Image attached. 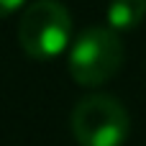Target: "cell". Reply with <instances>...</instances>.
Listing matches in <instances>:
<instances>
[{
	"label": "cell",
	"mask_w": 146,
	"mask_h": 146,
	"mask_svg": "<svg viewBox=\"0 0 146 146\" xmlns=\"http://www.w3.org/2000/svg\"><path fill=\"white\" fill-rule=\"evenodd\" d=\"M126 59L123 41L110 26H92L77 36L69 49V74L82 87H98L115 77Z\"/></svg>",
	"instance_id": "1"
},
{
	"label": "cell",
	"mask_w": 146,
	"mask_h": 146,
	"mask_svg": "<svg viewBox=\"0 0 146 146\" xmlns=\"http://www.w3.org/2000/svg\"><path fill=\"white\" fill-rule=\"evenodd\" d=\"M72 15L59 0H36L31 3L18 21V44L21 49L38 62L59 56L69 46Z\"/></svg>",
	"instance_id": "2"
},
{
	"label": "cell",
	"mask_w": 146,
	"mask_h": 146,
	"mask_svg": "<svg viewBox=\"0 0 146 146\" xmlns=\"http://www.w3.org/2000/svg\"><path fill=\"white\" fill-rule=\"evenodd\" d=\"M72 133L80 146H121L128 139L131 118L113 95H87L72 110Z\"/></svg>",
	"instance_id": "3"
},
{
	"label": "cell",
	"mask_w": 146,
	"mask_h": 146,
	"mask_svg": "<svg viewBox=\"0 0 146 146\" xmlns=\"http://www.w3.org/2000/svg\"><path fill=\"white\" fill-rule=\"evenodd\" d=\"M146 18V0H110L108 26L113 31H131Z\"/></svg>",
	"instance_id": "4"
},
{
	"label": "cell",
	"mask_w": 146,
	"mask_h": 146,
	"mask_svg": "<svg viewBox=\"0 0 146 146\" xmlns=\"http://www.w3.org/2000/svg\"><path fill=\"white\" fill-rule=\"evenodd\" d=\"M23 3H26V0H0V18H5V15H10V13L21 10V8H23Z\"/></svg>",
	"instance_id": "5"
}]
</instances>
